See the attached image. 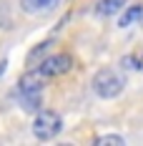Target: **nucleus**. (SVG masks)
Masks as SVG:
<instances>
[{
    "instance_id": "nucleus-1",
    "label": "nucleus",
    "mask_w": 143,
    "mask_h": 146,
    "mask_svg": "<svg viewBox=\"0 0 143 146\" xmlns=\"http://www.w3.org/2000/svg\"><path fill=\"white\" fill-rule=\"evenodd\" d=\"M90 88H93V93L98 98H105V101L108 98H118L123 93V88H126V78L115 71V68H100L93 76Z\"/></svg>"
},
{
    "instance_id": "nucleus-2",
    "label": "nucleus",
    "mask_w": 143,
    "mask_h": 146,
    "mask_svg": "<svg viewBox=\"0 0 143 146\" xmlns=\"http://www.w3.org/2000/svg\"><path fill=\"white\" fill-rule=\"evenodd\" d=\"M18 98H20V106L25 111H38L43 103V78L35 73L23 76L18 83Z\"/></svg>"
},
{
    "instance_id": "nucleus-3",
    "label": "nucleus",
    "mask_w": 143,
    "mask_h": 146,
    "mask_svg": "<svg viewBox=\"0 0 143 146\" xmlns=\"http://www.w3.org/2000/svg\"><path fill=\"white\" fill-rule=\"evenodd\" d=\"M60 131H63V118H60V113L45 111V108L40 111V108H38V113L33 118V136L40 139V141H50V139H55Z\"/></svg>"
},
{
    "instance_id": "nucleus-4",
    "label": "nucleus",
    "mask_w": 143,
    "mask_h": 146,
    "mask_svg": "<svg viewBox=\"0 0 143 146\" xmlns=\"http://www.w3.org/2000/svg\"><path fill=\"white\" fill-rule=\"evenodd\" d=\"M73 68V58L68 53H55V56H48L38 63V68H35V76H40V78H53V76H63V73H68Z\"/></svg>"
},
{
    "instance_id": "nucleus-5",
    "label": "nucleus",
    "mask_w": 143,
    "mask_h": 146,
    "mask_svg": "<svg viewBox=\"0 0 143 146\" xmlns=\"http://www.w3.org/2000/svg\"><path fill=\"white\" fill-rule=\"evenodd\" d=\"M60 0H20V8L28 15H45L50 10H55Z\"/></svg>"
},
{
    "instance_id": "nucleus-6",
    "label": "nucleus",
    "mask_w": 143,
    "mask_h": 146,
    "mask_svg": "<svg viewBox=\"0 0 143 146\" xmlns=\"http://www.w3.org/2000/svg\"><path fill=\"white\" fill-rule=\"evenodd\" d=\"M126 3H128V0H98V3H96V15H98V18L115 15V13H121V10L126 8Z\"/></svg>"
},
{
    "instance_id": "nucleus-7",
    "label": "nucleus",
    "mask_w": 143,
    "mask_h": 146,
    "mask_svg": "<svg viewBox=\"0 0 143 146\" xmlns=\"http://www.w3.org/2000/svg\"><path fill=\"white\" fill-rule=\"evenodd\" d=\"M141 18H143V5H130V8L123 10L121 20H118V28H130V25L138 23Z\"/></svg>"
},
{
    "instance_id": "nucleus-8",
    "label": "nucleus",
    "mask_w": 143,
    "mask_h": 146,
    "mask_svg": "<svg viewBox=\"0 0 143 146\" xmlns=\"http://www.w3.org/2000/svg\"><path fill=\"white\" fill-rule=\"evenodd\" d=\"M10 25H13L10 5H8V0H0V28H10Z\"/></svg>"
},
{
    "instance_id": "nucleus-9",
    "label": "nucleus",
    "mask_w": 143,
    "mask_h": 146,
    "mask_svg": "<svg viewBox=\"0 0 143 146\" xmlns=\"http://www.w3.org/2000/svg\"><path fill=\"white\" fill-rule=\"evenodd\" d=\"M103 144L123 146V144H126V139H123V136H98V139H96V146H103Z\"/></svg>"
},
{
    "instance_id": "nucleus-10",
    "label": "nucleus",
    "mask_w": 143,
    "mask_h": 146,
    "mask_svg": "<svg viewBox=\"0 0 143 146\" xmlns=\"http://www.w3.org/2000/svg\"><path fill=\"white\" fill-rule=\"evenodd\" d=\"M141 68H143V56H141Z\"/></svg>"
}]
</instances>
